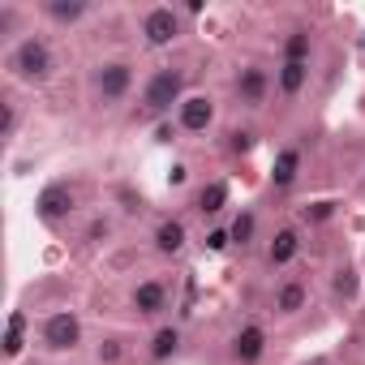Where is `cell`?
<instances>
[{
	"instance_id": "6da1fadb",
	"label": "cell",
	"mask_w": 365,
	"mask_h": 365,
	"mask_svg": "<svg viewBox=\"0 0 365 365\" xmlns=\"http://www.w3.org/2000/svg\"><path fill=\"white\" fill-rule=\"evenodd\" d=\"M5 65H9V78L14 82H22V86H48L56 78V48L43 35H22L9 48Z\"/></svg>"
},
{
	"instance_id": "7a4b0ae2",
	"label": "cell",
	"mask_w": 365,
	"mask_h": 365,
	"mask_svg": "<svg viewBox=\"0 0 365 365\" xmlns=\"http://www.w3.org/2000/svg\"><path fill=\"white\" fill-rule=\"evenodd\" d=\"M185 82H190V73L180 65H159L142 86V120H168L172 108H180L190 95Z\"/></svg>"
},
{
	"instance_id": "3957f363",
	"label": "cell",
	"mask_w": 365,
	"mask_h": 365,
	"mask_svg": "<svg viewBox=\"0 0 365 365\" xmlns=\"http://www.w3.org/2000/svg\"><path fill=\"white\" fill-rule=\"evenodd\" d=\"M129 91H133V65H129V61L116 56V61H99V65L91 69V95H95L99 108L125 103Z\"/></svg>"
},
{
	"instance_id": "277c9868",
	"label": "cell",
	"mask_w": 365,
	"mask_h": 365,
	"mask_svg": "<svg viewBox=\"0 0 365 365\" xmlns=\"http://www.w3.org/2000/svg\"><path fill=\"white\" fill-rule=\"evenodd\" d=\"M82 335H86V327H82V314L78 309H52L39 322V348L52 352V356L82 348Z\"/></svg>"
},
{
	"instance_id": "5b68a950",
	"label": "cell",
	"mask_w": 365,
	"mask_h": 365,
	"mask_svg": "<svg viewBox=\"0 0 365 365\" xmlns=\"http://www.w3.org/2000/svg\"><path fill=\"white\" fill-rule=\"evenodd\" d=\"M138 35H142V43L150 52L172 48L180 35H185V18H180V9H172V5H150V9L138 14Z\"/></svg>"
},
{
	"instance_id": "8992f818",
	"label": "cell",
	"mask_w": 365,
	"mask_h": 365,
	"mask_svg": "<svg viewBox=\"0 0 365 365\" xmlns=\"http://www.w3.org/2000/svg\"><path fill=\"white\" fill-rule=\"evenodd\" d=\"M73 211H78V190L69 185V180H52V185H43L39 198H35V220L48 224V228L65 224Z\"/></svg>"
},
{
	"instance_id": "52a82bcc",
	"label": "cell",
	"mask_w": 365,
	"mask_h": 365,
	"mask_svg": "<svg viewBox=\"0 0 365 365\" xmlns=\"http://www.w3.org/2000/svg\"><path fill=\"white\" fill-rule=\"evenodd\" d=\"M215 116H220V103H215V95H207V91L185 95V103L176 108V125H180V133H207V129L215 125Z\"/></svg>"
},
{
	"instance_id": "ba28073f",
	"label": "cell",
	"mask_w": 365,
	"mask_h": 365,
	"mask_svg": "<svg viewBox=\"0 0 365 365\" xmlns=\"http://www.w3.org/2000/svg\"><path fill=\"white\" fill-rule=\"evenodd\" d=\"M228 356H232V365H258L267 356V327L262 322H241L228 339Z\"/></svg>"
},
{
	"instance_id": "9c48e42d",
	"label": "cell",
	"mask_w": 365,
	"mask_h": 365,
	"mask_svg": "<svg viewBox=\"0 0 365 365\" xmlns=\"http://www.w3.org/2000/svg\"><path fill=\"white\" fill-rule=\"evenodd\" d=\"M271 86H275V82H271V73H267L262 65H245V69L237 73V82H232V91H237V103H241V108H250V112L267 103Z\"/></svg>"
},
{
	"instance_id": "30bf717a",
	"label": "cell",
	"mask_w": 365,
	"mask_h": 365,
	"mask_svg": "<svg viewBox=\"0 0 365 365\" xmlns=\"http://www.w3.org/2000/svg\"><path fill=\"white\" fill-rule=\"evenodd\" d=\"M129 309L138 314V318H159L163 309H168V284L163 279H138L133 288H129Z\"/></svg>"
},
{
	"instance_id": "8fae6325",
	"label": "cell",
	"mask_w": 365,
	"mask_h": 365,
	"mask_svg": "<svg viewBox=\"0 0 365 365\" xmlns=\"http://www.w3.org/2000/svg\"><path fill=\"white\" fill-rule=\"evenodd\" d=\"M305 305H309V284H305L301 275H288V279L275 284V292H271V309H275V318H297Z\"/></svg>"
},
{
	"instance_id": "7c38bea8",
	"label": "cell",
	"mask_w": 365,
	"mask_h": 365,
	"mask_svg": "<svg viewBox=\"0 0 365 365\" xmlns=\"http://www.w3.org/2000/svg\"><path fill=\"white\" fill-rule=\"evenodd\" d=\"M297 254H301V228H297V224L275 228V237L267 241V267H271V271H284V267L297 262Z\"/></svg>"
},
{
	"instance_id": "4fadbf2b",
	"label": "cell",
	"mask_w": 365,
	"mask_h": 365,
	"mask_svg": "<svg viewBox=\"0 0 365 365\" xmlns=\"http://www.w3.org/2000/svg\"><path fill=\"white\" fill-rule=\"evenodd\" d=\"M180 348H185V331H180L176 322H159L155 335H150V344H146V356L155 365H168V361L180 356Z\"/></svg>"
},
{
	"instance_id": "5bb4252c",
	"label": "cell",
	"mask_w": 365,
	"mask_h": 365,
	"mask_svg": "<svg viewBox=\"0 0 365 365\" xmlns=\"http://www.w3.org/2000/svg\"><path fill=\"white\" fill-rule=\"evenodd\" d=\"M267 180H271L275 194H288L297 180H301V150H297V146H279V150H275V163H271V172H267Z\"/></svg>"
},
{
	"instance_id": "9a60e30c",
	"label": "cell",
	"mask_w": 365,
	"mask_h": 365,
	"mask_svg": "<svg viewBox=\"0 0 365 365\" xmlns=\"http://www.w3.org/2000/svg\"><path fill=\"white\" fill-rule=\"evenodd\" d=\"M150 241H155V254L176 258V254H185V245H190V228H185V220H172V215H168V220L155 224Z\"/></svg>"
},
{
	"instance_id": "2e32d148",
	"label": "cell",
	"mask_w": 365,
	"mask_h": 365,
	"mask_svg": "<svg viewBox=\"0 0 365 365\" xmlns=\"http://www.w3.org/2000/svg\"><path fill=\"white\" fill-rule=\"evenodd\" d=\"M228 198H232V194H228V180H207V185L194 190V202H190V207H194L202 220H215V215L228 211Z\"/></svg>"
},
{
	"instance_id": "e0dca14e",
	"label": "cell",
	"mask_w": 365,
	"mask_h": 365,
	"mask_svg": "<svg viewBox=\"0 0 365 365\" xmlns=\"http://www.w3.org/2000/svg\"><path fill=\"white\" fill-rule=\"evenodd\" d=\"M305 86H309V61H279V69H275V91H279L284 99H297Z\"/></svg>"
},
{
	"instance_id": "ac0fdd59",
	"label": "cell",
	"mask_w": 365,
	"mask_h": 365,
	"mask_svg": "<svg viewBox=\"0 0 365 365\" xmlns=\"http://www.w3.org/2000/svg\"><path fill=\"white\" fill-rule=\"evenodd\" d=\"M39 14L48 22H56V26H78V22L91 18V5H86V0H43Z\"/></svg>"
},
{
	"instance_id": "d6986e66",
	"label": "cell",
	"mask_w": 365,
	"mask_h": 365,
	"mask_svg": "<svg viewBox=\"0 0 365 365\" xmlns=\"http://www.w3.org/2000/svg\"><path fill=\"white\" fill-rule=\"evenodd\" d=\"M26 327H31V318L22 314V309H14L9 314V322H5V361H18L22 352H26Z\"/></svg>"
},
{
	"instance_id": "ffe728a7",
	"label": "cell",
	"mask_w": 365,
	"mask_h": 365,
	"mask_svg": "<svg viewBox=\"0 0 365 365\" xmlns=\"http://www.w3.org/2000/svg\"><path fill=\"white\" fill-rule=\"evenodd\" d=\"M228 232H232V245H241V250H250V245L258 241V211H254V207H241V211L232 215V224H228Z\"/></svg>"
},
{
	"instance_id": "44dd1931",
	"label": "cell",
	"mask_w": 365,
	"mask_h": 365,
	"mask_svg": "<svg viewBox=\"0 0 365 365\" xmlns=\"http://www.w3.org/2000/svg\"><path fill=\"white\" fill-rule=\"evenodd\" d=\"M331 292H335V301H344V305L356 301V292H361V275H356L352 262H339V267H335V275H331Z\"/></svg>"
},
{
	"instance_id": "7402d4cb",
	"label": "cell",
	"mask_w": 365,
	"mask_h": 365,
	"mask_svg": "<svg viewBox=\"0 0 365 365\" xmlns=\"http://www.w3.org/2000/svg\"><path fill=\"white\" fill-rule=\"evenodd\" d=\"M314 56V35L309 31H288L284 48H279V61H309Z\"/></svg>"
},
{
	"instance_id": "603a6c76",
	"label": "cell",
	"mask_w": 365,
	"mask_h": 365,
	"mask_svg": "<svg viewBox=\"0 0 365 365\" xmlns=\"http://www.w3.org/2000/svg\"><path fill=\"white\" fill-rule=\"evenodd\" d=\"M331 215H335V202H331V198H318V202H305V207H301V224H309V228H314V224H327Z\"/></svg>"
},
{
	"instance_id": "cb8c5ba5",
	"label": "cell",
	"mask_w": 365,
	"mask_h": 365,
	"mask_svg": "<svg viewBox=\"0 0 365 365\" xmlns=\"http://www.w3.org/2000/svg\"><path fill=\"white\" fill-rule=\"evenodd\" d=\"M0 138H18V103L0 99Z\"/></svg>"
},
{
	"instance_id": "d4e9b609",
	"label": "cell",
	"mask_w": 365,
	"mask_h": 365,
	"mask_svg": "<svg viewBox=\"0 0 365 365\" xmlns=\"http://www.w3.org/2000/svg\"><path fill=\"white\" fill-rule=\"evenodd\" d=\"M254 146H258V133H254V129H232V133H228V150H232V155H250Z\"/></svg>"
},
{
	"instance_id": "484cf974",
	"label": "cell",
	"mask_w": 365,
	"mask_h": 365,
	"mask_svg": "<svg viewBox=\"0 0 365 365\" xmlns=\"http://www.w3.org/2000/svg\"><path fill=\"white\" fill-rule=\"evenodd\" d=\"M202 245H207L211 254H224V250H232V232H228V228L220 224V228H211V232L202 237Z\"/></svg>"
},
{
	"instance_id": "4316f807",
	"label": "cell",
	"mask_w": 365,
	"mask_h": 365,
	"mask_svg": "<svg viewBox=\"0 0 365 365\" xmlns=\"http://www.w3.org/2000/svg\"><path fill=\"white\" fill-rule=\"evenodd\" d=\"M95 356H99V365H116V361L125 356V348H120V339H116V335H108V339L99 344V352H95Z\"/></svg>"
},
{
	"instance_id": "83f0119b",
	"label": "cell",
	"mask_w": 365,
	"mask_h": 365,
	"mask_svg": "<svg viewBox=\"0 0 365 365\" xmlns=\"http://www.w3.org/2000/svg\"><path fill=\"white\" fill-rule=\"evenodd\" d=\"M18 22H22V14H18L14 5H0V35L14 39V35H18Z\"/></svg>"
},
{
	"instance_id": "f1b7e54d",
	"label": "cell",
	"mask_w": 365,
	"mask_h": 365,
	"mask_svg": "<svg viewBox=\"0 0 365 365\" xmlns=\"http://www.w3.org/2000/svg\"><path fill=\"white\" fill-rule=\"evenodd\" d=\"M108 237H112V220H103V215H99V220H91L86 241H91V245H99V241H108Z\"/></svg>"
},
{
	"instance_id": "f546056e",
	"label": "cell",
	"mask_w": 365,
	"mask_h": 365,
	"mask_svg": "<svg viewBox=\"0 0 365 365\" xmlns=\"http://www.w3.org/2000/svg\"><path fill=\"white\" fill-rule=\"evenodd\" d=\"M176 133H180V125H176V120H159V125H155V142H159V146L176 142Z\"/></svg>"
},
{
	"instance_id": "4dcf8cb0",
	"label": "cell",
	"mask_w": 365,
	"mask_h": 365,
	"mask_svg": "<svg viewBox=\"0 0 365 365\" xmlns=\"http://www.w3.org/2000/svg\"><path fill=\"white\" fill-rule=\"evenodd\" d=\"M185 180H190V168H185V163H172V168H168V185H172V190H180Z\"/></svg>"
},
{
	"instance_id": "1f68e13d",
	"label": "cell",
	"mask_w": 365,
	"mask_h": 365,
	"mask_svg": "<svg viewBox=\"0 0 365 365\" xmlns=\"http://www.w3.org/2000/svg\"><path fill=\"white\" fill-rule=\"evenodd\" d=\"M305 365H327V361H305Z\"/></svg>"
},
{
	"instance_id": "d6a6232c",
	"label": "cell",
	"mask_w": 365,
	"mask_h": 365,
	"mask_svg": "<svg viewBox=\"0 0 365 365\" xmlns=\"http://www.w3.org/2000/svg\"><path fill=\"white\" fill-rule=\"evenodd\" d=\"M361 190H365V180H361Z\"/></svg>"
},
{
	"instance_id": "836d02e7",
	"label": "cell",
	"mask_w": 365,
	"mask_h": 365,
	"mask_svg": "<svg viewBox=\"0 0 365 365\" xmlns=\"http://www.w3.org/2000/svg\"><path fill=\"white\" fill-rule=\"evenodd\" d=\"M361 48H365V39H361Z\"/></svg>"
}]
</instances>
